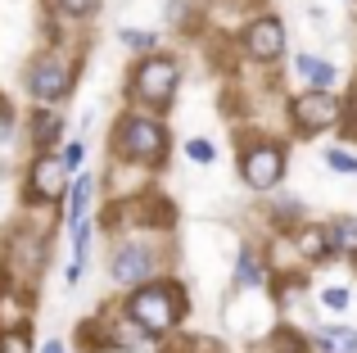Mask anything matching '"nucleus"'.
<instances>
[{"label": "nucleus", "mask_w": 357, "mask_h": 353, "mask_svg": "<svg viewBox=\"0 0 357 353\" xmlns=\"http://www.w3.org/2000/svg\"><path fill=\"white\" fill-rule=\"evenodd\" d=\"M185 313V294L172 281H145L127 299V322H136L140 336H167Z\"/></svg>", "instance_id": "nucleus-1"}, {"label": "nucleus", "mask_w": 357, "mask_h": 353, "mask_svg": "<svg viewBox=\"0 0 357 353\" xmlns=\"http://www.w3.org/2000/svg\"><path fill=\"white\" fill-rule=\"evenodd\" d=\"M118 150L127 159H140V163H158L167 150V132L158 118H145V114H127L118 127Z\"/></svg>", "instance_id": "nucleus-2"}, {"label": "nucleus", "mask_w": 357, "mask_h": 353, "mask_svg": "<svg viewBox=\"0 0 357 353\" xmlns=\"http://www.w3.org/2000/svg\"><path fill=\"white\" fill-rule=\"evenodd\" d=\"M9 132H14V123H9V109L0 105V141H9Z\"/></svg>", "instance_id": "nucleus-23"}, {"label": "nucleus", "mask_w": 357, "mask_h": 353, "mask_svg": "<svg viewBox=\"0 0 357 353\" xmlns=\"http://www.w3.org/2000/svg\"><path fill=\"white\" fill-rule=\"evenodd\" d=\"M27 96L36 105H54V100L68 96V63L59 54H36L32 68H27Z\"/></svg>", "instance_id": "nucleus-4"}, {"label": "nucleus", "mask_w": 357, "mask_h": 353, "mask_svg": "<svg viewBox=\"0 0 357 353\" xmlns=\"http://www.w3.org/2000/svg\"><path fill=\"white\" fill-rule=\"evenodd\" d=\"M122 41H127L131 50H149V45H154V32H136V27H122Z\"/></svg>", "instance_id": "nucleus-22"}, {"label": "nucleus", "mask_w": 357, "mask_h": 353, "mask_svg": "<svg viewBox=\"0 0 357 353\" xmlns=\"http://www.w3.org/2000/svg\"><path fill=\"white\" fill-rule=\"evenodd\" d=\"M68 172H63V159L59 154H36L32 168H27V190L36 200H63L68 195Z\"/></svg>", "instance_id": "nucleus-6"}, {"label": "nucleus", "mask_w": 357, "mask_h": 353, "mask_svg": "<svg viewBox=\"0 0 357 353\" xmlns=\"http://www.w3.org/2000/svg\"><path fill=\"white\" fill-rule=\"evenodd\" d=\"M244 50L253 54V59H276L280 50H285V23L271 14L253 18L249 27H244Z\"/></svg>", "instance_id": "nucleus-9"}, {"label": "nucleus", "mask_w": 357, "mask_h": 353, "mask_svg": "<svg viewBox=\"0 0 357 353\" xmlns=\"http://www.w3.org/2000/svg\"><path fill=\"white\" fill-rule=\"evenodd\" d=\"M236 281H240V285H249V290H253V285L262 281V267H258V258H253V254H240V267H236Z\"/></svg>", "instance_id": "nucleus-15"}, {"label": "nucleus", "mask_w": 357, "mask_h": 353, "mask_svg": "<svg viewBox=\"0 0 357 353\" xmlns=\"http://www.w3.org/2000/svg\"><path fill=\"white\" fill-rule=\"evenodd\" d=\"M41 353H68V349H63V345H59V340H50V345H45Z\"/></svg>", "instance_id": "nucleus-24"}, {"label": "nucleus", "mask_w": 357, "mask_h": 353, "mask_svg": "<svg viewBox=\"0 0 357 353\" xmlns=\"http://www.w3.org/2000/svg\"><path fill=\"white\" fill-rule=\"evenodd\" d=\"M326 236H331V249H340V254H357V222L353 218L326 227Z\"/></svg>", "instance_id": "nucleus-14"}, {"label": "nucleus", "mask_w": 357, "mask_h": 353, "mask_svg": "<svg viewBox=\"0 0 357 353\" xmlns=\"http://www.w3.org/2000/svg\"><path fill=\"white\" fill-rule=\"evenodd\" d=\"M326 163L335 172H357V154H349V150H326Z\"/></svg>", "instance_id": "nucleus-18"}, {"label": "nucleus", "mask_w": 357, "mask_h": 353, "mask_svg": "<svg viewBox=\"0 0 357 353\" xmlns=\"http://www.w3.org/2000/svg\"><path fill=\"white\" fill-rule=\"evenodd\" d=\"M0 353H32L27 331H0Z\"/></svg>", "instance_id": "nucleus-16"}, {"label": "nucleus", "mask_w": 357, "mask_h": 353, "mask_svg": "<svg viewBox=\"0 0 357 353\" xmlns=\"http://www.w3.org/2000/svg\"><path fill=\"white\" fill-rule=\"evenodd\" d=\"M59 132H63V118H59V114H36L32 141H36V150H41V154H50V145L59 141Z\"/></svg>", "instance_id": "nucleus-11"}, {"label": "nucleus", "mask_w": 357, "mask_h": 353, "mask_svg": "<svg viewBox=\"0 0 357 353\" xmlns=\"http://www.w3.org/2000/svg\"><path fill=\"white\" fill-rule=\"evenodd\" d=\"M298 73L312 82V91H331V82H335V68L326 59H312V54H298Z\"/></svg>", "instance_id": "nucleus-12"}, {"label": "nucleus", "mask_w": 357, "mask_h": 353, "mask_svg": "<svg viewBox=\"0 0 357 353\" xmlns=\"http://www.w3.org/2000/svg\"><path fill=\"white\" fill-rule=\"evenodd\" d=\"M240 176L253 190H271V186L285 176V150L280 145H253L240 154Z\"/></svg>", "instance_id": "nucleus-5"}, {"label": "nucleus", "mask_w": 357, "mask_h": 353, "mask_svg": "<svg viewBox=\"0 0 357 353\" xmlns=\"http://www.w3.org/2000/svg\"><path fill=\"white\" fill-rule=\"evenodd\" d=\"M176 82H181L176 63L172 59H158V54H149V59L131 73V91H136L145 105H167V100L176 96Z\"/></svg>", "instance_id": "nucleus-3"}, {"label": "nucleus", "mask_w": 357, "mask_h": 353, "mask_svg": "<svg viewBox=\"0 0 357 353\" xmlns=\"http://www.w3.org/2000/svg\"><path fill=\"white\" fill-rule=\"evenodd\" d=\"M114 281L118 285H145L149 276H154V249L149 245H118V254H114Z\"/></svg>", "instance_id": "nucleus-8"}, {"label": "nucleus", "mask_w": 357, "mask_h": 353, "mask_svg": "<svg viewBox=\"0 0 357 353\" xmlns=\"http://www.w3.org/2000/svg\"><path fill=\"white\" fill-rule=\"evenodd\" d=\"M86 204H91V176H77L68 186V227H77L86 218Z\"/></svg>", "instance_id": "nucleus-13"}, {"label": "nucleus", "mask_w": 357, "mask_h": 353, "mask_svg": "<svg viewBox=\"0 0 357 353\" xmlns=\"http://www.w3.org/2000/svg\"><path fill=\"white\" fill-rule=\"evenodd\" d=\"M82 154H86V145H82V141H68V145H63V154H59V159H63V172L82 168Z\"/></svg>", "instance_id": "nucleus-20"}, {"label": "nucleus", "mask_w": 357, "mask_h": 353, "mask_svg": "<svg viewBox=\"0 0 357 353\" xmlns=\"http://www.w3.org/2000/svg\"><path fill=\"white\" fill-rule=\"evenodd\" d=\"M289 114L298 118L303 132H321V127L340 123V100H335L331 91H307V96H298L294 105H289Z\"/></svg>", "instance_id": "nucleus-7"}, {"label": "nucleus", "mask_w": 357, "mask_h": 353, "mask_svg": "<svg viewBox=\"0 0 357 353\" xmlns=\"http://www.w3.org/2000/svg\"><path fill=\"white\" fill-rule=\"evenodd\" d=\"M185 154H190L195 163H213V159H218V150H213V141H185Z\"/></svg>", "instance_id": "nucleus-19"}, {"label": "nucleus", "mask_w": 357, "mask_h": 353, "mask_svg": "<svg viewBox=\"0 0 357 353\" xmlns=\"http://www.w3.org/2000/svg\"><path fill=\"white\" fill-rule=\"evenodd\" d=\"M312 345L321 349V353H357V331L326 326V331H317V336H312Z\"/></svg>", "instance_id": "nucleus-10"}, {"label": "nucleus", "mask_w": 357, "mask_h": 353, "mask_svg": "<svg viewBox=\"0 0 357 353\" xmlns=\"http://www.w3.org/2000/svg\"><path fill=\"white\" fill-rule=\"evenodd\" d=\"M321 303H326V308H331V313H344V308H349V303H353V294L335 285V290H326V294H321Z\"/></svg>", "instance_id": "nucleus-21"}, {"label": "nucleus", "mask_w": 357, "mask_h": 353, "mask_svg": "<svg viewBox=\"0 0 357 353\" xmlns=\"http://www.w3.org/2000/svg\"><path fill=\"white\" fill-rule=\"evenodd\" d=\"M54 5H59V14H68V18H86V14H96L100 0H54Z\"/></svg>", "instance_id": "nucleus-17"}]
</instances>
